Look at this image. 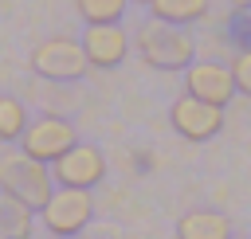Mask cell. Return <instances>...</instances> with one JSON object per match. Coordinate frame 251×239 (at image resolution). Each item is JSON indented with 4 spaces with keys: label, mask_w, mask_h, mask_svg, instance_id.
<instances>
[{
    "label": "cell",
    "mask_w": 251,
    "mask_h": 239,
    "mask_svg": "<svg viewBox=\"0 0 251 239\" xmlns=\"http://www.w3.org/2000/svg\"><path fill=\"white\" fill-rule=\"evenodd\" d=\"M133 43H137L141 63H149L157 71H184L196 55V43L180 24H165V20H153V16L137 27Z\"/></svg>",
    "instance_id": "6da1fadb"
},
{
    "label": "cell",
    "mask_w": 251,
    "mask_h": 239,
    "mask_svg": "<svg viewBox=\"0 0 251 239\" xmlns=\"http://www.w3.org/2000/svg\"><path fill=\"white\" fill-rule=\"evenodd\" d=\"M0 192L27 204L31 212H39L51 192H55V176H51V165L27 157V153H8L0 157Z\"/></svg>",
    "instance_id": "7a4b0ae2"
},
{
    "label": "cell",
    "mask_w": 251,
    "mask_h": 239,
    "mask_svg": "<svg viewBox=\"0 0 251 239\" xmlns=\"http://www.w3.org/2000/svg\"><path fill=\"white\" fill-rule=\"evenodd\" d=\"M86 67L90 63H86L82 39H75V35H51L31 51V71L51 82H78L86 74Z\"/></svg>",
    "instance_id": "3957f363"
},
{
    "label": "cell",
    "mask_w": 251,
    "mask_h": 239,
    "mask_svg": "<svg viewBox=\"0 0 251 239\" xmlns=\"http://www.w3.org/2000/svg\"><path fill=\"white\" fill-rule=\"evenodd\" d=\"M94 215V200H90V188H71V184H59L51 192V200L39 208V219L51 235H78Z\"/></svg>",
    "instance_id": "277c9868"
},
{
    "label": "cell",
    "mask_w": 251,
    "mask_h": 239,
    "mask_svg": "<svg viewBox=\"0 0 251 239\" xmlns=\"http://www.w3.org/2000/svg\"><path fill=\"white\" fill-rule=\"evenodd\" d=\"M75 141H78V129H75L67 118H51V114H47V118L27 121V129H24V137H20V153L51 165V161H59Z\"/></svg>",
    "instance_id": "5b68a950"
},
{
    "label": "cell",
    "mask_w": 251,
    "mask_h": 239,
    "mask_svg": "<svg viewBox=\"0 0 251 239\" xmlns=\"http://www.w3.org/2000/svg\"><path fill=\"white\" fill-rule=\"evenodd\" d=\"M169 121L173 129L184 137V141H212L220 129H224V106H212V102H200L192 94H180L169 110Z\"/></svg>",
    "instance_id": "8992f818"
},
{
    "label": "cell",
    "mask_w": 251,
    "mask_h": 239,
    "mask_svg": "<svg viewBox=\"0 0 251 239\" xmlns=\"http://www.w3.org/2000/svg\"><path fill=\"white\" fill-rule=\"evenodd\" d=\"M51 176L55 184H71V188H94L106 176V157L98 145L75 141L59 161H51Z\"/></svg>",
    "instance_id": "52a82bcc"
},
{
    "label": "cell",
    "mask_w": 251,
    "mask_h": 239,
    "mask_svg": "<svg viewBox=\"0 0 251 239\" xmlns=\"http://www.w3.org/2000/svg\"><path fill=\"white\" fill-rule=\"evenodd\" d=\"M184 94L200 98V102H212V106H227L231 94H235V78H231V67L224 63H188L184 67Z\"/></svg>",
    "instance_id": "ba28073f"
},
{
    "label": "cell",
    "mask_w": 251,
    "mask_h": 239,
    "mask_svg": "<svg viewBox=\"0 0 251 239\" xmlns=\"http://www.w3.org/2000/svg\"><path fill=\"white\" fill-rule=\"evenodd\" d=\"M82 51H86V63L90 67L110 71V67H118L129 55V35H126L122 24H86Z\"/></svg>",
    "instance_id": "9c48e42d"
},
{
    "label": "cell",
    "mask_w": 251,
    "mask_h": 239,
    "mask_svg": "<svg viewBox=\"0 0 251 239\" xmlns=\"http://www.w3.org/2000/svg\"><path fill=\"white\" fill-rule=\"evenodd\" d=\"M176 239H231V223L220 212L196 208L176 219Z\"/></svg>",
    "instance_id": "30bf717a"
},
{
    "label": "cell",
    "mask_w": 251,
    "mask_h": 239,
    "mask_svg": "<svg viewBox=\"0 0 251 239\" xmlns=\"http://www.w3.org/2000/svg\"><path fill=\"white\" fill-rule=\"evenodd\" d=\"M31 227H35V212L0 192V239H31Z\"/></svg>",
    "instance_id": "8fae6325"
},
{
    "label": "cell",
    "mask_w": 251,
    "mask_h": 239,
    "mask_svg": "<svg viewBox=\"0 0 251 239\" xmlns=\"http://www.w3.org/2000/svg\"><path fill=\"white\" fill-rule=\"evenodd\" d=\"M208 12V0H149V16L165 24H196Z\"/></svg>",
    "instance_id": "7c38bea8"
},
{
    "label": "cell",
    "mask_w": 251,
    "mask_h": 239,
    "mask_svg": "<svg viewBox=\"0 0 251 239\" xmlns=\"http://www.w3.org/2000/svg\"><path fill=\"white\" fill-rule=\"evenodd\" d=\"M24 129H27V110H24V102H16V98H0V141H20L24 137Z\"/></svg>",
    "instance_id": "4fadbf2b"
},
{
    "label": "cell",
    "mask_w": 251,
    "mask_h": 239,
    "mask_svg": "<svg viewBox=\"0 0 251 239\" xmlns=\"http://www.w3.org/2000/svg\"><path fill=\"white\" fill-rule=\"evenodd\" d=\"M75 4L86 24H118L129 0H75Z\"/></svg>",
    "instance_id": "5bb4252c"
},
{
    "label": "cell",
    "mask_w": 251,
    "mask_h": 239,
    "mask_svg": "<svg viewBox=\"0 0 251 239\" xmlns=\"http://www.w3.org/2000/svg\"><path fill=\"white\" fill-rule=\"evenodd\" d=\"M231 78H235V90L251 98V47L235 51V59H231Z\"/></svg>",
    "instance_id": "9a60e30c"
},
{
    "label": "cell",
    "mask_w": 251,
    "mask_h": 239,
    "mask_svg": "<svg viewBox=\"0 0 251 239\" xmlns=\"http://www.w3.org/2000/svg\"><path fill=\"white\" fill-rule=\"evenodd\" d=\"M231 4H235V8H251V0H231Z\"/></svg>",
    "instance_id": "2e32d148"
},
{
    "label": "cell",
    "mask_w": 251,
    "mask_h": 239,
    "mask_svg": "<svg viewBox=\"0 0 251 239\" xmlns=\"http://www.w3.org/2000/svg\"><path fill=\"white\" fill-rule=\"evenodd\" d=\"M55 239H75V235H55Z\"/></svg>",
    "instance_id": "e0dca14e"
},
{
    "label": "cell",
    "mask_w": 251,
    "mask_h": 239,
    "mask_svg": "<svg viewBox=\"0 0 251 239\" xmlns=\"http://www.w3.org/2000/svg\"><path fill=\"white\" fill-rule=\"evenodd\" d=\"M133 4H149V0H133Z\"/></svg>",
    "instance_id": "ac0fdd59"
}]
</instances>
